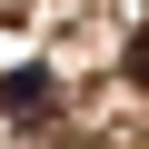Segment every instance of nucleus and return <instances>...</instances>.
I'll return each mask as SVG.
<instances>
[{"label":"nucleus","instance_id":"obj_2","mask_svg":"<svg viewBox=\"0 0 149 149\" xmlns=\"http://www.w3.org/2000/svg\"><path fill=\"white\" fill-rule=\"evenodd\" d=\"M129 80H139V90H149V30H139V40H129Z\"/></svg>","mask_w":149,"mask_h":149},{"label":"nucleus","instance_id":"obj_1","mask_svg":"<svg viewBox=\"0 0 149 149\" xmlns=\"http://www.w3.org/2000/svg\"><path fill=\"white\" fill-rule=\"evenodd\" d=\"M0 109L10 119H40L50 109V70H10V80H0Z\"/></svg>","mask_w":149,"mask_h":149}]
</instances>
